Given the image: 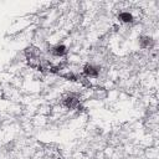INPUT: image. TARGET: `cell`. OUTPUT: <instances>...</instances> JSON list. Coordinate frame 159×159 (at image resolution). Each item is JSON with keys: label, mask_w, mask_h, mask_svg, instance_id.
Segmentation results:
<instances>
[{"label": "cell", "mask_w": 159, "mask_h": 159, "mask_svg": "<svg viewBox=\"0 0 159 159\" xmlns=\"http://www.w3.org/2000/svg\"><path fill=\"white\" fill-rule=\"evenodd\" d=\"M83 72H84V75H86L87 77H89V78H94V77H97V76L99 75V70H98L96 66H93V65H87V66L84 67Z\"/></svg>", "instance_id": "1"}, {"label": "cell", "mask_w": 159, "mask_h": 159, "mask_svg": "<svg viewBox=\"0 0 159 159\" xmlns=\"http://www.w3.org/2000/svg\"><path fill=\"white\" fill-rule=\"evenodd\" d=\"M118 20H119L120 22H123V24H130V22H133L134 16H133V14L129 12V11H122V12H119V15H118Z\"/></svg>", "instance_id": "2"}, {"label": "cell", "mask_w": 159, "mask_h": 159, "mask_svg": "<svg viewBox=\"0 0 159 159\" xmlns=\"http://www.w3.org/2000/svg\"><path fill=\"white\" fill-rule=\"evenodd\" d=\"M66 52H67V48H66V46L62 45V43H58V45L53 46V48H52V53H53L55 56H57V57H61V56L66 55Z\"/></svg>", "instance_id": "3"}]
</instances>
